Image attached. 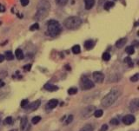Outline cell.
<instances>
[{"instance_id": "d4e9b609", "label": "cell", "mask_w": 139, "mask_h": 131, "mask_svg": "<svg viewBox=\"0 0 139 131\" xmlns=\"http://www.w3.org/2000/svg\"><path fill=\"white\" fill-rule=\"evenodd\" d=\"M41 120V117L39 116V115H37V116L33 117L32 120H31V122L33 123V124H37V123H38L39 121Z\"/></svg>"}, {"instance_id": "603a6c76", "label": "cell", "mask_w": 139, "mask_h": 131, "mask_svg": "<svg viewBox=\"0 0 139 131\" xmlns=\"http://www.w3.org/2000/svg\"><path fill=\"white\" fill-rule=\"evenodd\" d=\"M55 2L60 6H64L68 3V0H55Z\"/></svg>"}, {"instance_id": "7c38bea8", "label": "cell", "mask_w": 139, "mask_h": 131, "mask_svg": "<svg viewBox=\"0 0 139 131\" xmlns=\"http://www.w3.org/2000/svg\"><path fill=\"white\" fill-rule=\"evenodd\" d=\"M127 43V38L126 37H123V38H120L118 41H116V47L118 49L123 48V46L125 45V43Z\"/></svg>"}, {"instance_id": "52a82bcc", "label": "cell", "mask_w": 139, "mask_h": 131, "mask_svg": "<svg viewBox=\"0 0 139 131\" xmlns=\"http://www.w3.org/2000/svg\"><path fill=\"white\" fill-rule=\"evenodd\" d=\"M40 106V101L39 100H37V101H35V102H31V103H29L27 106H26L24 109H25V110L26 111H34L36 110V109H37V108Z\"/></svg>"}, {"instance_id": "30bf717a", "label": "cell", "mask_w": 139, "mask_h": 131, "mask_svg": "<svg viewBox=\"0 0 139 131\" xmlns=\"http://www.w3.org/2000/svg\"><path fill=\"white\" fill-rule=\"evenodd\" d=\"M135 121H136V119H135V116L133 115H127L123 117V122L124 123L125 125L132 124Z\"/></svg>"}, {"instance_id": "74e56055", "label": "cell", "mask_w": 139, "mask_h": 131, "mask_svg": "<svg viewBox=\"0 0 139 131\" xmlns=\"http://www.w3.org/2000/svg\"><path fill=\"white\" fill-rule=\"evenodd\" d=\"M5 11V6H3L2 5H0V12H4Z\"/></svg>"}, {"instance_id": "9c48e42d", "label": "cell", "mask_w": 139, "mask_h": 131, "mask_svg": "<svg viewBox=\"0 0 139 131\" xmlns=\"http://www.w3.org/2000/svg\"><path fill=\"white\" fill-rule=\"evenodd\" d=\"M139 109V99L138 98H135L129 103V110L132 112L137 111Z\"/></svg>"}, {"instance_id": "ac0fdd59", "label": "cell", "mask_w": 139, "mask_h": 131, "mask_svg": "<svg viewBox=\"0 0 139 131\" xmlns=\"http://www.w3.org/2000/svg\"><path fill=\"white\" fill-rule=\"evenodd\" d=\"M114 5H115V4H114V2L108 1V2H106V3L104 4V10L109 11L110 8H112V7H113Z\"/></svg>"}, {"instance_id": "9a60e30c", "label": "cell", "mask_w": 139, "mask_h": 131, "mask_svg": "<svg viewBox=\"0 0 139 131\" xmlns=\"http://www.w3.org/2000/svg\"><path fill=\"white\" fill-rule=\"evenodd\" d=\"M27 125H28V119H27V117H25V116L22 117L21 121H20V128H21V130H24Z\"/></svg>"}, {"instance_id": "d590c367", "label": "cell", "mask_w": 139, "mask_h": 131, "mask_svg": "<svg viewBox=\"0 0 139 131\" xmlns=\"http://www.w3.org/2000/svg\"><path fill=\"white\" fill-rule=\"evenodd\" d=\"M20 3L23 6H26L29 4V0H20Z\"/></svg>"}, {"instance_id": "2e32d148", "label": "cell", "mask_w": 139, "mask_h": 131, "mask_svg": "<svg viewBox=\"0 0 139 131\" xmlns=\"http://www.w3.org/2000/svg\"><path fill=\"white\" fill-rule=\"evenodd\" d=\"M94 45H95V43L92 40H87L84 43V47L86 48V50H91L94 47Z\"/></svg>"}, {"instance_id": "e575fe53", "label": "cell", "mask_w": 139, "mask_h": 131, "mask_svg": "<svg viewBox=\"0 0 139 131\" xmlns=\"http://www.w3.org/2000/svg\"><path fill=\"white\" fill-rule=\"evenodd\" d=\"M31 64H27V65L24 66V70L25 71H31Z\"/></svg>"}, {"instance_id": "cb8c5ba5", "label": "cell", "mask_w": 139, "mask_h": 131, "mask_svg": "<svg viewBox=\"0 0 139 131\" xmlns=\"http://www.w3.org/2000/svg\"><path fill=\"white\" fill-rule=\"evenodd\" d=\"M82 129H84V131H93V127L91 124H86L85 126L83 127Z\"/></svg>"}, {"instance_id": "e0dca14e", "label": "cell", "mask_w": 139, "mask_h": 131, "mask_svg": "<svg viewBox=\"0 0 139 131\" xmlns=\"http://www.w3.org/2000/svg\"><path fill=\"white\" fill-rule=\"evenodd\" d=\"M15 55H16V57L18 58V60H22L24 58V53L22 51L21 49H17L16 51H15Z\"/></svg>"}, {"instance_id": "4dcf8cb0", "label": "cell", "mask_w": 139, "mask_h": 131, "mask_svg": "<svg viewBox=\"0 0 139 131\" xmlns=\"http://www.w3.org/2000/svg\"><path fill=\"white\" fill-rule=\"evenodd\" d=\"M139 79V74L136 73L134 76H132V77H130V81L131 82H137Z\"/></svg>"}, {"instance_id": "ba28073f", "label": "cell", "mask_w": 139, "mask_h": 131, "mask_svg": "<svg viewBox=\"0 0 139 131\" xmlns=\"http://www.w3.org/2000/svg\"><path fill=\"white\" fill-rule=\"evenodd\" d=\"M93 79L96 83H103L104 82V76L102 72L100 71H95L93 73Z\"/></svg>"}, {"instance_id": "6da1fadb", "label": "cell", "mask_w": 139, "mask_h": 131, "mask_svg": "<svg viewBox=\"0 0 139 131\" xmlns=\"http://www.w3.org/2000/svg\"><path fill=\"white\" fill-rule=\"evenodd\" d=\"M121 94H122V90L119 87H115V88L111 89L110 92L102 99L101 104L104 107H110V105H112L119 98Z\"/></svg>"}, {"instance_id": "8992f818", "label": "cell", "mask_w": 139, "mask_h": 131, "mask_svg": "<svg viewBox=\"0 0 139 131\" xmlns=\"http://www.w3.org/2000/svg\"><path fill=\"white\" fill-rule=\"evenodd\" d=\"M95 110H96V108L94 107V106H92V105L88 106L87 108H85V109L82 111L81 115H82L83 118H89L92 114H94Z\"/></svg>"}, {"instance_id": "83f0119b", "label": "cell", "mask_w": 139, "mask_h": 131, "mask_svg": "<svg viewBox=\"0 0 139 131\" xmlns=\"http://www.w3.org/2000/svg\"><path fill=\"white\" fill-rule=\"evenodd\" d=\"M103 59H104V61H109L110 59V53L108 52H105L103 54Z\"/></svg>"}, {"instance_id": "d6a6232c", "label": "cell", "mask_w": 139, "mask_h": 131, "mask_svg": "<svg viewBox=\"0 0 139 131\" xmlns=\"http://www.w3.org/2000/svg\"><path fill=\"white\" fill-rule=\"evenodd\" d=\"M110 124H113V125H118L119 124V121H118L117 119H116V118L111 119V120L110 121Z\"/></svg>"}, {"instance_id": "5bb4252c", "label": "cell", "mask_w": 139, "mask_h": 131, "mask_svg": "<svg viewBox=\"0 0 139 131\" xmlns=\"http://www.w3.org/2000/svg\"><path fill=\"white\" fill-rule=\"evenodd\" d=\"M86 10H91L95 5V0H84Z\"/></svg>"}, {"instance_id": "60d3db41", "label": "cell", "mask_w": 139, "mask_h": 131, "mask_svg": "<svg viewBox=\"0 0 139 131\" xmlns=\"http://www.w3.org/2000/svg\"><path fill=\"white\" fill-rule=\"evenodd\" d=\"M103 1H104V0H99V3H102Z\"/></svg>"}, {"instance_id": "4316f807", "label": "cell", "mask_w": 139, "mask_h": 131, "mask_svg": "<svg viewBox=\"0 0 139 131\" xmlns=\"http://www.w3.org/2000/svg\"><path fill=\"white\" fill-rule=\"evenodd\" d=\"M124 62H126V63H128V65L129 66V67H132L133 66V62H132V61H131V59H130V57H125L124 58Z\"/></svg>"}, {"instance_id": "836d02e7", "label": "cell", "mask_w": 139, "mask_h": 131, "mask_svg": "<svg viewBox=\"0 0 139 131\" xmlns=\"http://www.w3.org/2000/svg\"><path fill=\"white\" fill-rule=\"evenodd\" d=\"M72 120H73V115H69L68 117H67V120H66V121H65V123L66 124H69V123H71V121H72Z\"/></svg>"}, {"instance_id": "7402d4cb", "label": "cell", "mask_w": 139, "mask_h": 131, "mask_svg": "<svg viewBox=\"0 0 139 131\" xmlns=\"http://www.w3.org/2000/svg\"><path fill=\"white\" fill-rule=\"evenodd\" d=\"M125 51H126L127 54L132 55V54H134V52H135V49L133 46H128L126 47V49H125Z\"/></svg>"}, {"instance_id": "8fae6325", "label": "cell", "mask_w": 139, "mask_h": 131, "mask_svg": "<svg viewBox=\"0 0 139 131\" xmlns=\"http://www.w3.org/2000/svg\"><path fill=\"white\" fill-rule=\"evenodd\" d=\"M57 103H58V101L57 99H51L48 102V103H47V105H46V108L50 109H54V108L57 107Z\"/></svg>"}, {"instance_id": "44dd1931", "label": "cell", "mask_w": 139, "mask_h": 131, "mask_svg": "<svg viewBox=\"0 0 139 131\" xmlns=\"http://www.w3.org/2000/svg\"><path fill=\"white\" fill-rule=\"evenodd\" d=\"M72 52L74 54H79L81 52V49H80V46L79 45H74L72 47Z\"/></svg>"}, {"instance_id": "4fadbf2b", "label": "cell", "mask_w": 139, "mask_h": 131, "mask_svg": "<svg viewBox=\"0 0 139 131\" xmlns=\"http://www.w3.org/2000/svg\"><path fill=\"white\" fill-rule=\"evenodd\" d=\"M44 89H45L46 90L48 91H57L58 90V87L56 86V85H53L51 84V83H46L45 85H44Z\"/></svg>"}, {"instance_id": "f35d334b", "label": "cell", "mask_w": 139, "mask_h": 131, "mask_svg": "<svg viewBox=\"0 0 139 131\" xmlns=\"http://www.w3.org/2000/svg\"><path fill=\"white\" fill-rule=\"evenodd\" d=\"M5 56L4 55H1L0 54V62H4V60H5Z\"/></svg>"}, {"instance_id": "1f68e13d", "label": "cell", "mask_w": 139, "mask_h": 131, "mask_svg": "<svg viewBox=\"0 0 139 131\" xmlns=\"http://www.w3.org/2000/svg\"><path fill=\"white\" fill-rule=\"evenodd\" d=\"M29 104V101H28L27 99H24V100H23V101L21 102V103H20V105H21V107L22 108H25L26 106Z\"/></svg>"}, {"instance_id": "7bdbcfd3", "label": "cell", "mask_w": 139, "mask_h": 131, "mask_svg": "<svg viewBox=\"0 0 139 131\" xmlns=\"http://www.w3.org/2000/svg\"><path fill=\"white\" fill-rule=\"evenodd\" d=\"M12 131H17V130H12Z\"/></svg>"}, {"instance_id": "ffe728a7", "label": "cell", "mask_w": 139, "mask_h": 131, "mask_svg": "<svg viewBox=\"0 0 139 131\" xmlns=\"http://www.w3.org/2000/svg\"><path fill=\"white\" fill-rule=\"evenodd\" d=\"M103 115H104V111H103L102 109H96L95 112H94V115H95V117H97V118L101 117Z\"/></svg>"}, {"instance_id": "f546056e", "label": "cell", "mask_w": 139, "mask_h": 131, "mask_svg": "<svg viewBox=\"0 0 139 131\" xmlns=\"http://www.w3.org/2000/svg\"><path fill=\"white\" fill-rule=\"evenodd\" d=\"M78 93V89L76 88H71L68 90V94L70 95H74V94H77Z\"/></svg>"}, {"instance_id": "7a4b0ae2", "label": "cell", "mask_w": 139, "mask_h": 131, "mask_svg": "<svg viewBox=\"0 0 139 131\" xmlns=\"http://www.w3.org/2000/svg\"><path fill=\"white\" fill-rule=\"evenodd\" d=\"M50 8V5L47 0H42L38 3L37 8V13L35 15V18L37 20H42L48 15Z\"/></svg>"}, {"instance_id": "f1b7e54d", "label": "cell", "mask_w": 139, "mask_h": 131, "mask_svg": "<svg viewBox=\"0 0 139 131\" xmlns=\"http://www.w3.org/2000/svg\"><path fill=\"white\" fill-rule=\"evenodd\" d=\"M39 29V24H37V23H35L34 24H32V25L31 26V28H30V30H31V31H33V30H37Z\"/></svg>"}, {"instance_id": "5b68a950", "label": "cell", "mask_w": 139, "mask_h": 131, "mask_svg": "<svg viewBox=\"0 0 139 131\" xmlns=\"http://www.w3.org/2000/svg\"><path fill=\"white\" fill-rule=\"evenodd\" d=\"M80 85H81V88L84 90H91V89L94 88V86H95L93 82L91 80H90V79L86 77H84L82 78Z\"/></svg>"}, {"instance_id": "d6986e66", "label": "cell", "mask_w": 139, "mask_h": 131, "mask_svg": "<svg viewBox=\"0 0 139 131\" xmlns=\"http://www.w3.org/2000/svg\"><path fill=\"white\" fill-rule=\"evenodd\" d=\"M5 58H6V60H8V61L13 60L14 59V55H13V53L12 51H6V52H5Z\"/></svg>"}, {"instance_id": "b9f144b4", "label": "cell", "mask_w": 139, "mask_h": 131, "mask_svg": "<svg viewBox=\"0 0 139 131\" xmlns=\"http://www.w3.org/2000/svg\"><path fill=\"white\" fill-rule=\"evenodd\" d=\"M79 131H84V129H82V128H81V129H80Z\"/></svg>"}, {"instance_id": "277c9868", "label": "cell", "mask_w": 139, "mask_h": 131, "mask_svg": "<svg viewBox=\"0 0 139 131\" xmlns=\"http://www.w3.org/2000/svg\"><path fill=\"white\" fill-rule=\"evenodd\" d=\"M63 24L68 30H76L79 28L80 25L82 24V19L79 17L76 16L69 17L64 20Z\"/></svg>"}, {"instance_id": "3957f363", "label": "cell", "mask_w": 139, "mask_h": 131, "mask_svg": "<svg viewBox=\"0 0 139 131\" xmlns=\"http://www.w3.org/2000/svg\"><path fill=\"white\" fill-rule=\"evenodd\" d=\"M47 30L48 33L51 37H57L61 33L62 27L57 20L51 19L47 23Z\"/></svg>"}, {"instance_id": "8d00e7d4", "label": "cell", "mask_w": 139, "mask_h": 131, "mask_svg": "<svg viewBox=\"0 0 139 131\" xmlns=\"http://www.w3.org/2000/svg\"><path fill=\"white\" fill-rule=\"evenodd\" d=\"M107 129H108V125L104 124L102 127H101V128H100V130L99 131H107Z\"/></svg>"}, {"instance_id": "ab89813d", "label": "cell", "mask_w": 139, "mask_h": 131, "mask_svg": "<svg viewBox=\"0 0 139 131\" xmlns=\"http://www.w3.org/2000/svg\"><path fill=\"white\" fill-rule=\"evenodd\" d=\"M3 85H4V82L2 81V80H0V87L3 86Z\"/></svg>"}, {"instance_id": "484cf974", "label": "cell", "mask_w": 139, "mask_h": 131, "mask_svg": "<svg viewBox=\"0 0 139 131\" xmlns=\"http://www.w3.org/2000/svg\"><path fill=\"white\" fill-rule=\"evenodd\" d=\"M13 122V120H12V117L11 116H8L5 118V124H8V125H12Z\"/></svg>"}]
</instances>
